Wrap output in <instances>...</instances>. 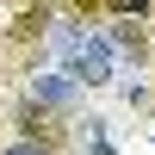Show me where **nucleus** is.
Returning <instances> with one entry per match:
<instances>
[{
	"instance_id": "1",
	"label": "nucleus",
	"mask_w": 155,
	"mask_h": 155,
	"mask_svg": "<svg viewBox=\"0 0 155 155\" xmlns=\"http://www.w3.org/2000/svg\"><path fill=\"white\" fill-rule=\"evenodd\" d=\"M25 99H31L37 112H74V99H81V87H74L68 74L44 68V74H31V81H25Z\"/></svg>"
},
{
	"instance_id": "2",
	"label": "nucleus",
	"mask_w": 155,
	"mask_h": 155,
	"mask_svg": "<svg viewBox=\"0 0 155 155\" xmlns=\"http://www.w3.org/2000/svg\"><path fill=\"white\" fill-rule=\"evenodd\" d=\"M0 155H50V149L37 143V137H19V143H6V149H0Z\"/></svg>"
}]
</instances>
